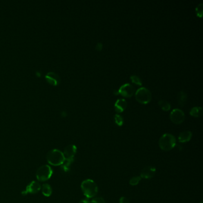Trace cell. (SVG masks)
Listing matches in <instances>:
<instances>
[{"label":"cell","mask_w":203,"mask_h":203,"mask_svg":"<svg viewBox=\"0 0 203 203\" xmlns=\"http://www.w3.org/2000/svg\"><path fill=\"white\" fill-rule=\"evenodd\" d=\"M81 189L84 195L88 199L95 197L98 191L97 184L90 179L85 180L82 182Z\"/></svg>","instance_id":"6da1fadb"},{"label":"cell","mask_w":203,"mask_h":203,"mask_svg":"<svg viewBox=\"0 0 203 203\" xmlns=\"http://www.w3.org/2000/svg\"><path fill=\"white\" fill-rule=\"evenodd\" d=\"M158 145L163 151H170L176 145V138L172 134L165 133L160 138Z\"/></svg>","instance_id":"7a4b0ae2"},{"label":"cell","mask_w":203,"mask_h":203,"mask_svg":"<svg viewBox=\"0 0 203 203\" xmlns=\"http://www.w3.org/2000/svg\"><path fill=\"white\" fill-rule=\"evenodd\" d=\"M47 162L53 166H61L65 158L63 153L58 149H52L47 154Z\"/></svg>","instance_id":"3957f363"},{"label":"cell","mask_w":203,"mask_h":203,"mask_svg":"<svg viewBox=\"0 0 203 203\" xmlns=\"http://www.w3.org/2000/svg\"><path fill=\"white\" fill-rule=\"evenodd\" d=\"M151 93L149 90L145 87L139 88L135 93L136 101L142 104H147L151 100Z\"/></svg>","instance_id":"277c9868"},{"label":"cell","mask_w":203,"mask_h":203,"mask_svg":"<svg viewBox=\"0 0 203 203\" xmlns=\"http://www.w3.org/2000/svg\"><path fill=\"white\" fill-rule=\"evenodd\" d=\"M53 175V170L48 165H44L39 167L37 170L36 176L37 179L40 182L46 181L50 179Z\"/></svg>","instance_id":"5b68a950"},{"label":"cell","mask_w":203,"mask_h":203,"mask_svg":"<svg viewBox=\"0 0 203 203\" xmlns=\"http://www.w3.org/2000/svg\"><path fill=\"white\" fill-rule=\"evenodd\" d=\"M170 119L173 123L176 125H179L185 120V115L182 110L175 109L171 111Z\"/></svg>","instance_id":"8992f818"},{"label":"cell","mask_w":203,"mask_h":203,"mask_svg":"<svg viewBox=\"0 0 203 203\" xmlns=\"http://www.w3.org/2000/svg\"><path fill=\"white\" fill-rule=\"evenodd\" d=\"M119 94L124 97H131L135 93V88L130 84H125L120 86L118 90Z\"/></svg>","instance_id":"52a82bcc"},{"label":"cell","mask_w":203,"mask_h":203,"mask_svg":"<svg viewBox=\"0 0 203 203\" xmlns=\"http://www.w3.org/2000/svg\"><path fill=\"white\" fill-rule=\"evenodd\" d=\"M41 186L37 181H32L26 188V189L22 192V195H26L28 194H36L41 189Z\"/></svg>","instance_id":"ba28073f"},{"label":"cell","mask_w":203,"mask_h":203,"mask_svg":"<svg viewBox=\"0 0 203 203\" xmlns=\"http://www.w3.org/2000/svg\"><path fill=\"white\" fill-rule=\"evenodd\" d=\"M76 151H77V147H76V145L71 144L67 146L64 149V152L63 153L65 160H74V157L76 153Z\"/></svg>","instance_id":"9c48e42d"},{"label":"cell","mask_w":203,"mask_h":203,"mask_svg":"<svg viewBox=\"0 0 203 203\" xmlns=\"http://www.w3.org/2000/svg\"><path fill=\"white\" fill-rule=\"evenodd\" d=\"M156 172V169L154 166H149L145 167H144L142 171H141V178L145 179H149L152 178Z\"/></svg>","instance_id":"30bf717a"},{"label":"cell","mask_w":203,"mask_h":203,"mask_svg":"<svg viewBox=\"0 0 203 203\" xmlns=\"http://www.w3.org/2000/svg\"><path fill=\"white\" fill-rule=\"evenodd\" d=\"M45 79L48 83L53 85H57L60 82V77L54 72H49L46 75Z\"/></svg>","instance_id":"8fae6325"},{"label":"cell","mask_w":203,"mask_h":203,"mask_svg":"<svg viewBox=\"0 0 203 203\" xmlns=\"http://www.w3.org/2000/svg\"><path fill=\"white\" fill-rule=\"evenodd\" d=\"M127 107V102L124 99L117 100L114 104V109L117 113L123 112Z\"/></svg>","instance_id":"7c38bea8"},{"label":"cell","mask_w":203,"mask_h":203,"mask_svg":"<svg viewBox=\"0 0 203 203\" xmlns=\"http://www.w3.org/2000/svg\"><path fill=\"white\" fill-rule=\"evenodd\" d=\"M192 138V132L189 131L182 132L178 136V140L180 142L185 143L190 141Z\"/></svg>","instance_id":"4fadbf2b"},{"label":"cell","mask_w":203,"mask_h":203,"mask_svg":"<svg viewBox=\"0 0 203 203\" xmlns=\"http://www.w3.org/2000/svg\"><path fill=\"white\" fill-rule=\"evenodd\" d=\"M178 103L180 106L182 107L184 106L187 100V93L184 91H180L178 95Z\"/></svg>","instance_id":"5bb4252c"},{"label":"cell","mask_w":203,"mask_h":203,"mask_svg":"<svg viewBox=\"0 0 203 203\" xmlns=\"http://www.w3.org/2000/svg\"><path fill=\"white\" fill-rule=\"evenodd\" d=\"M189 114L191 116L193 117H200L203 114V109L200 107H194L191 109Z\"/></svg>","instance_id":"9a60e30c"},{"label":"cell","mask_w":203,"mask_h":203,"mask_svg":"<svg viewBox=\"0 0 203 203\" xmlns=\"http://www.w3.org/2000/svg\"><path fill=\"white\" fill-rule=\"evenodd\" d=\"M42 190V193L45 197H50L52 194V189L50 185L47 184H44L41 188Z\"/></svg>","instance_id":"2e32d148"},{"label":"cell","mask_w":203,"mask_h":203,"mask_svg":"<svg viewBox=\"0 0 203 203\" xmlns=\"http://www.w3.org/2000/svg\"><path fill=\"white\" fill-rule=\"evenodd\" d=\"M158 105L163 111H168L171 110V104L166 100H160L158 102Z\"/></svg>","instance_id":"e0dca14e"},{"label":"cell","mask_w":203,"mask_h":203,"mask_svg":"<svg viewBox=\"0 0 203 203\" xmlns=\"http://www.w3.org/2000/svg\"><path fill=\"white\" fill-rule=\"evenodd\" d=\"M73 162V160H64V162L61 165V167L64 172H68L70 169L71 164Z\"/></svg>","instance_id":"ac0fdd59"},{"label":"cell","mask_w":203,"mask_h":203,"mask_svg":"<svg viewBox=\"0 0 203 203\" xmlns=\"http://www.w3.org/2000/svg\"><path fill=\"white\" fill-rule=\"evenodd\" d=\"M141 180V178L140 176H134L130 180H129V184L132 186H135L137 185L140 180Z\"/></svg>","instance_id":"d6986e66"},{"label":"cell","mask_w":203,"mask_h":203,"mask_svg":"<svg viewBox=\"0 0 203 203\" xmlns=\"http://www.w3.org/2000/svg\"><path fill=\"white\" fill-rule=\"evenodd\" d=\"M114 121L116 125L119 126H121L123 125V119L119 114H115L114 116Z\"/></svg>","instance_id":"ffe728a7"},{"label":"cell","mask_w":203,"mask_h":203,"mask_svg":"<svg viewBox=\"0 0 203 203\" xmlns=\"http://www.w3.org/2000/svg\"><path fill=\"white\" fill-rule=\"evenodd\" d=\"M203 4H200L199 5L197 6V7L195 8V11H196V14L197 16L199 17H201L203 16Z\"/></svg>","instance_id":"44dd1931"},{"label":"cell","mask_w":203,"mask_h":203,"mask_svg":"<svg viewBox=\"0 0 203 203\" xmlns=\"http://www.w3.org/2000/svg\"><path fill=\"white\" fill-rule=\"evenodd\" d=\"M131 80H132L133 84L138 85L139 86H141L142 85V81H141V79L138 76H135V75H133L131 76Z\"/></svg>","instance_id":"7402d4cb"},{"label":"cell","mask_w":203,"mask_h":203,"mask_svg":"<svg viewBox=\"0 0 203 203\" xmlns=\"http://www.w3.org/2000/svg\"><path fill=\"white\" fill-rule=\"evenodd\" d=\"M91 203H106V201L102 197H96L91 201Z\"/></svg>","instance_id":"603a6c76"},{"label":"cell","mask_w":203,"mask_h":203,"mask_svg":"<svg viewBox=\"0 0 203 203\" xmlns=\"http://www.w3.org/2000/svg\"><path fill=\"white\" fill-rule=\"evenodd\" d=\"M119 203H130L127 198L125 197H122L119 200Z\"/></svg>","instance_id":"cb8c5ba5"},{"label":"cell","mask_w":203,"mask_h":203,"mask_svg":"<svg viewBox=\"0 0 203 203\" xmlns=\"http://www.w3.org/2000/svg\"><path fill=\"white\" fill-rule=\"evenodd\" d=\"M95 49L98 51H102V44L101 42H98L95 46Z\"/></svg>","instance_id":"d4e9b609"},{"label":"cell","mask_w":203,"mask_h":203,"mask_svg":"<svg viewBox=\"0 0 203 203\" xmlns=\"http://www.w3.org/2000/svg\"><path fill=\"white\" fill-rule=\"evenodd\" d=\"M79 203H91V201L89 200L88 198H87V199L81 200Z\"/></svg>","instance_id":"484cf974"}]
</instances>
